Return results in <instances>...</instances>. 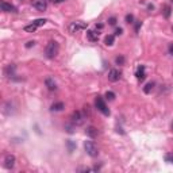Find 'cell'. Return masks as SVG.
Masks as SVG:
<instances>
[{"label":"cell","instance_id":"cell-29","mask_svg":"<svg viewBox=\"0 0 173 173\" xmlns=\"http://www.w3.org/2000/svg\"><path fill=\"white\" fill-rule=\"evenodd\" d=\"M141 26H142V22H137V24H135V31H138Z\"/></svg>","mask_w":173,"mask_h":173},{"label":"cell","instance_id":"cell-32","mask_svg":"<svg viewBox=\"0 0 173 173\" xmlns=\"http://www.w3.org/2000/svg\"><path fill=\"white\" fill-rule=\"evenodd\" d=\"M169 53L173 54V45H170V46H169Z\"/></svg>","mask_w":173,"mask_h":173},{"label":"cell","instance_id":"cell-12","mask_svg":"<svg viewBox=\"0 0 173 173\" xmlns=\"http://www.w3.org/2000/svg\"><path fill=\"white\" fill-rule=\"evenodd\" d=\"M135 76H137V79L139 80V81H144L145 77H146V74H145V66H139L138 68L137 73H135Z\"/></svg>","mask_w":173,"mask_h":173},{"label":"cell","instance_id":"cell-15","mask_svg":"<svg viewBox=\"0 0 173 173\" xmlns=\"http://www.w3.org/2000/svg\"><path fill=\"white\" fill-rule=\"evenodd\" d=\"M114 41H115L114 35H107L106 39H104V43H106L107 46H112V45H114Z\"/></svg>","mask_w":173,"mask_h":173},{"label":"cell","instance_id":"cell-1","mask_svg":"<svg viewBox=\"0 0 173 173\" xmlns=\"http://www.w3.org/2000/svg\"><path fill=\"white\" fill-rule=\"evenodd\" d=\"M58 54V43L54 41H50L45 47V56L47 58H54Z\"/></svg>","mask_w":173,"mask_h":173},{"label":"cell","instance_id":"cell-23","mask_svg":"<svg viewBox=\"0 0 173 173\" xmlns=\"http://www.w3.org/2000/svg\"><path fill=\"white\" fill-rule=\"evenodd\" d=\"M126 23H134V16L131 14L126 15Z\"/></svg>","mask_w":173,"mask_h":173},{"label":"cell","instance_id":"cell-19","mask_svg":"<svg viewBox=\"0 0 173 173\" xmlns=\"http://www.w3.org/2000/svg\"><path fill=\"white\" fill-rule=\"evenodd\" d=\"M115 64L116 65H123L124 64V57L123 56H119L115 58Z\"/></svg>","mask_w":173,"mask_h":173},{"label":"cell","instance_id":"cell-20","mask_svg":"<svg viewBox=\"0 0 173 173\" xmlns=\"http://www.w3.org/2000/svg\"><path fill=\"white\" fill-rule=\"evenodd\" d=\"M106 99L107 100H114L115 99V93H114V92H111V91H107L106 92Z\"/></svg>","mask_w":173,"mask_h":173},{"label":"cell","instance_id":"cell-25","mask_svg":"<svg viewBox=\"0 0 173 173\" xmlns=\"http://www.w3.org/2000/svg\"><path fill=\"white\" fill-rule=\"evenodd\" d=\"M68 147H69V152H72L74 149V144L72 141H68Z\"/></svg>","mask_w":173,"mask_h":173},{"label":"cell","instance_id":"cell-28","mask_svg":"<svg viewBox=\"0 0 173 173\" xmlns=\"http://www.w3.org/2000/svg\"><path fill=\"white\" fill-rule=\"evenodd\" d=\"M122 32H123V29H120V27H119V29L115 30V35H120Z\"/></svg>","mask_w":173,"mask_h":173},{"label":"cell","instance_id":"cell-14","mask_svg":"<svg viewBox=\"0 0 173 173\" xmlns=\"http://www.w3.org/2000/svg\"><path fill=\"white\" fill-rule=\"evenodd\" d=\"M65 108V104L62 102H58V103H54L52 104V111H61V110Z\"/></svg>","mask_w":173,"mask_h":173},{"label":"cell","instance_id":"cell-2","mask_svg":"<svg viewBox=\"0 0 173 173\" xmlns=\"http://www.w3.org/2000/svg\"><path fill=\"white\" fill-rule=\"evenodd\" d=\"M84 149L87 152V154L91 155V157H96L99 154V150H97V146L95 145V142L92 141H85L84 142Z\"/></svg>","mask_w":173,"mask_h":173},{"label":"cell","instance_id":"cell-27","mask_svg":"<svg viewBox=\"0 0 173 173\" xmlns=\"http://www.w3.org/2000/svg\"><path fill=\"white\" fill-rule=\"evenodd\" d=\"M34 45H35V42H34V41H29L26 43V47H27V49H30V47H32Z\"/></svg>","mask_w":173,"mask_h":173},{"label":"cell","instance_id":"cell-22","mask_svg":"<svg viewBox=\"0 0 173 173\" xmlns=\"http://www.w3.org/2000/svg\"><path fill=\"white\" fill-rule=\"evenodd\" d=\"M165 161H166V162H172V164H173V154L168 153V154L165 155Z\"/></svg>","mask_w":173,"mask_h":173},{"label":"cell","instance_id":"cell-30","mask_svg":"<svg viewBox=\"0 0 173 173\" xmlns=\"http://www.w3.org/2000/svg\"><path fill=\"white\" fill-rule=\"evenodd\" d=\"M102 29H103V24H102V23L96 24V30H102Z\"/></svg>","mask_w":173,"mask_h":173},{"label":"cell","instance_id":"cell-13","mask_svg":"<svg viewBox=\"0 0 173 173\" xmlns=\"http://www.w3.org/2000/svg\"><path fill=\"white\" fill-rule=\"evenodd\" d=\"M87 37H88V39H89V41L96 42L97 39H99V32L92 31V30H88V31H87Z\"/></svg>","mask_w":173,"mask_h":173},{"label":"cell","instance_id":"cell-18","mask_svg":"<svg viewBox=\"0 0 173 173\" xmlns=\"http://www.w3.org/2000/svg\"><path fill=\"white\" fill-rule=\"evenodd\" d=\"M46 19H35V21H34V22H32V23H34V24H35V26L37 27H39V26H43V24L45 23H46Z\"/></svg>","mask_w":173,"mask_h":173},{"label":"cell","instance_id":"cell-7","mask_svg":"<svg viewBox=\"0 0 173 173\" xmlns=\"http://www.w3.org/2000/svg\"><path fill=\"white\" fill-rule=\"evenodd\" d=\"M15 155L12 154H7L6 155V158H4V168H7V169H12L15 165Z\"/></svg>","mask_w":173,"mask_h":173},{"label":"cell","instance_id":"cell-31","mask_svg":"<svg viewBox=\"0 0 173 173\" xmlns=\"http://www.w3.org/2000/svg\"><path fill=\"white\" fill-rule=\"evenodd\" d=\"M62 1H66V0H53V3L58 4V3H62Z\"/></svg>","mask_w":173,"mask_h":173},{"label":"cell","instance_id":"cell-21","mask_svg":"<svg viewBox=\"0 0 173 173\" xmlns=\"http://www.w3.org/2000/svg\"><path fill=\"white\" fill-rule=\"evenodd\" d=\"M73 126H74L73 123H72V124H66V126H65V130H66L69 134H72V133H73Z\"/></svg>","mask_w":173,"mask_h":173},{"label":"cell","instance_id":"cell-26","mask_svg":"<svg viewBox=\"0 0 173 173\" xmlns=\"http://www.w3.org/2000/svg\"><path fill=\"white\" fill-rule=\"evenodd\" d=\"M108 23L112 24V26H114V24H116V18H114V16H112V18H110L108 19Z\"/></svg>","mask_w":173,"mask_h":173},{"label":"cell","instance_id":"cell-8","mask_svg":"<svg viewBox=\"0 0 173 173\" xmlns=\"http://www.w3.org/2000/svg\"><path fill=\"white\" fill-rule=\"evenodd\" d=\"M120 72L118 71V69H111V71L108 72V80L111 82H116V81H119V79H120Z\"/></svg>","mask_w":173,"mask_h":173},{"label":"cell","instance_id":"cell-6","mask_svg":"<svg viewBox=\"0 0 173 173\" xmlns=\"http://www.w3.org/2000/svg\"><path fill=\"white\" fill-rule=\"evenodd\" d=\"M31 4H32L34 8L38 10V11H41V12L46 11V8H47V1H46V0H32Z\"/></svg>","mask_w":173,"mask_h":173},{"label":"cell","instance_id":"cell-11","mask_svg":"<svg viewBox=\"0 0 173 173\" xmlns=\"http://www.w3.org/2000/svg\"><path fill=\"white\" fill-rule=\"evenodd\" d=\"M85 134L88 135L89 138H95V137H97L99 131H97V129H96V127L89 126V127H87V130H85Z\"/></svg>","mask_w":173,"mask_h":173},{"label":"cell","instance_id":"cell-17","mask_svg":"<svg viewBox=\"0 0 173 173\" xmlns=\"http://www.w3.org/2000/svg\"><path fill=\"white\" fill-rule=\"evenodd\" d=\"M153 87H154V84H153V82L146 84V85H145V88H144V92H145V93H150V92H152V89H153Z\"/></svg>","mask_w":173,"mask_h":173},{"label":"cell","instance_id":"cell-24","mask_svg":"<svg viewBox=\"0 0 173 173\" xmlns=\"http://www.w3.org/2000/svg\"><path fill=\"white\" fill-rule=\"evenodd\" d=\"M164 15H165V18H169V15H170V8H169V7H165Z\"/></svg>","mask_w":173,"mask_h":173},{"label":"cell","instance_id":"cell-10","mask_svg":"<svg viewBox=\"0 0 173 173\" xmlns=\"http://www.w3.org/2000/svg\"><path fill=\"white\" fill-rule=\"evenodd\" d=\"M45 84H46L47 89H50V91H54V89H57V84H56V81H54V79H52V77H46V80H45Z\"/></svg>","mask_w":173,"mask_h":173},{"label":"cell","instance_id":"cell-4","mask_svg":"<svg viewBox=\"0 0 173 173\" xmlns=\"http://www.w3.org/2000/svg\"><path fill=\"white\" fill-rule=\"evenodd\" d=\"M95 106H96V108L99 110L100 112H103L104 115H110V110L107 108L106 103H104V100H103L102 96H97L96 100H95Z\"/></svg>","mask_w":173,"mask_h":173},{"label":"cell","instance_id":"cell-16","mask_svg":"<svg viewBox=\"0 0 173 173\" xmlns=\"http://www.w3.org/2000/svg\"><path fill=\"white\" fill-rule=\"evenodd\" d=\"M35 30H37V26L34 23H31V24H29V26L24 27V31H27V32H34Z\"/></svg>","mask_w":173,"mask_h":173},{"label":"cell","instance_id":"cell-33","mask_svg":"<svg viewBox=\"0 0 173 173\" xmlns=\"http://www.w3.org/2000/svg\"><path fill=\"white\" fill-rule=\"evenodd\" d=\"M172 131H173V123H172Z\"/></svg>","mask_w":173,"mask_h":173},{"label":"cell","instance_id":"cell-5","mask_svg":"<svg viewBox=\"0 0 173 173\" xmlns=\"http://www.w3.org/2000/svg\"><path fill=\"white\" fill-rule=\"evenodd\" d=\"M72 123L74 124V126H81L82 123H84V119H85V116L81 114L80 111H74L73 114H72Z\"/></svg>","mask_w":173,"mask_h":173},{"label":"cell","instance_id":"cell-3","mask_svg":"<svg viewBox=\"0 0 173 173\" xmlns=\"http://www.w3.org/2000/svg\"><path fill=\"white\" fill-rule=\"evenodd\" d=\"M87 29V23L85 22H72L71 24H69V27H68V30H69V32H72V34H74V32H79L81 31V30Z\"/></svg>","mask_w":173,"mask_h":173},{"label":"cell","instance_id":"cell-9","mask_svg":"<svg viewBox=\"0 0 173 173\" xmlns=\"http://www.w3.org/2000/svg\"><path fill=\"white\" fill-rule=\"evenodd\" d=\"M1 11H4V12H18L16 11V7H14L12 4L6 3V1H1Z\"/></svg>","mask_w":173,"mask_h":173},{"label":"cell","instance_id":"cell-34","mask_svg":"<svg viewBox=\"0 0 173 173\" xmlns=\"http://www.w3.org/2000/svg\"><path fill=\"white\" fill-rule=\"evenodd\" d=\"M172 31H173V26H172Z\"/></svg>","mask_w":173,"mask_h":173}]
</instances>
